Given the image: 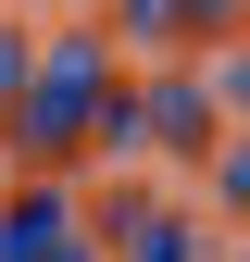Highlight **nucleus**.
Listing matches in <instances>:
<instances>
[{
	"mask_svg": "<svg viewBox=\"0 0 250 262\" xmlns=\"http://www.w3.org/2000/svg\"><path fill=\"white\" fill-rule=\"evenodd\" d=\"M88 125H113V50H100V25H75V38H50V50H38L13 138L38 150V162H62V150L88 138Z\"/></svg>",
	"mask_w": 250,
	"mask_h": 262,
	"instance_id": "1",
	"label": "nucleus"
},
{
	"mask_svg": "<svg viewBox=\"0 0 250 262\" xmlns=\"http://www.w3.org/2000/svg\"><path fill=\"white\" fill-rule=\"evenodd\" d=\"M62 237H75V200H62L50 175L0 200V262H38V250H62Z\"/></svg>",
	"mask_w": 250,
	"mask_h": 262,
	"instance_id": "2",
	"label": "nucleus"
},
{
	"mask_svg": "<svg viewBox=\"0 0 250 262\" xmlns=\"http://www.w3.org/2000/svg\"><path fill=\"white\" fill-rule=\"evenodd\" d=\"M125 262H200V237H187V212L138 200V212H125Z\"/></svg>",
	"mask_w": 250,
	"mask_h": 262,
	"instance_id": "3",
	"label": "nucleus"
},
{
	"mask_svg": "<svg viewBox=\"0 0 250 262\" xmlns=\"http://www.w3.org/2000/svg\"><path fill=\"white\" fill-rule=\"evenodd\" d=\"M25 75H38V38L0 13V113H25Z\"/></svg>",
	"mask_w": 250,
	"mask_h": 262,
	"instance_id": "4",
	"label": "nucleus"
},
{
	"mask_svg": "<svg viewBox=\"0 0 250 262\" xmlns=\"http://www.w3.org/2000/svg\"><path fill=\"white\" fill-rule=\"evenodd\" d=\"M238 13V0H175V25H225Z\"/></svg>",
	"mask_w": 250,
	"mask_h": 262,
	"instance_id": "5",
	"label": "nucleus"
}]
</instances>
